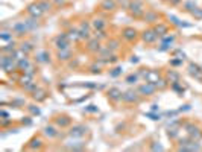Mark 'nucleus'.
Returning a JSON list of instances; mask_svg holds the SVG:
<instances>
[{"label": "nucleus", "mask_w": 202, "mask_h": 152, "mask_svg": "<svg viewBox=\"0 0 202 152\" xmlns=\"http://www.w3.org/2000/svg\"><path fill=\"white\" fill-rule=\"evenodd\" d=\"M129 12H131L134 17H143L144 15V12H146V6H144V3H143L142 0H131V3H129Z\"/></svg>", "instance_id": "obj_1"}, {"label": "nucleus", "mask_w": 202, "mask_h": 152, "mask_svg": "<svg viewBox=\"0 0 202 152\" xmlns=\"http://www.w3.org/2000/svg\"><path fill=\"white\" fill-rule=\"evenodd\" d=\"M53 46L61 50V49H69L70 47V40H69V35L67 34H60L53 38Z\"/></svg>", "instance_id": "obj_2"}, {"label": "nucleus", "mask_w": 202, "mask_h": 152, "mask_svg": "<svg viewBox=\"0 0 202 152\" xmlns=\"http://www.w3.org/2000/svg\"><path fill=\"white\" fill-rule=\"evenodd\" d=\"M142 76L144 78V81L151 82V84H157L161 79V75H160L158 70H144L142 71Z\"/></svg>", "instance_id": "obj_3"}, {"label": "nucleus", "mask_w": 202, "mask_h": 152, "mask_svg": "<svg viewBox=\"0 0 202 152\" xmlns=\"http://www.w3.org/2000/svg\"><path fill=\"white\" fill-rule=\"evenodd\" d=\"M26 11H28V14H29L30 17H34V18H41V17H43V14H44V11H43V8L40 6V3H38V2L30 3Z\"/></svg>", "instance_id": "obj_4"}, {"label": "nucleus", "mask_w": 202, "mask_h": 152, "mask_svg": "<svg viewBox=\"0 0 202 152\" xmlns=\"http://www.w3.org/2000/svg\"><path fill=\"white\" fill-rule=\"evenodd\" d=\"M87 132H88V126H85V125H73L70 128V131H69V135L70 137H82Z\"/></svg>", "instance_id": "obj_5"}, {"label": "nucleus", "mask_w": 202, "mask_h": 152, "mask_svg": "<svg viewBox=\"0 0 202 152\" xmlns=\"http://www.w3.org/2000/svg\"><path fill=\"white\" fill-rule=\"evenodd\" d=\"M155 91H157V87H155V84H151V82H144L138 87V93L142 96H152Z\"/></svg>", "instance_id": "obj_6"}, {"label": "nucleus", "mask_w": 202, "mask_h": 152, "mask_svg": "<svg viewBox=\"0 0 202 152\" xmlns=\"http://www.w3.org/2000/svg\"><path fill=\"white\" fill-rule=\"evenodd\" d=\"M187 70H189V75H190V76H193L194 79H198V81L202 82V67H199V66L194 64V62H190L189 67H187Z\"/></svg>", "instance_id": "obj_7"}, {"label": "nucleus", "mask_w": 202, "mask_h": 152, "mask_svg": "<svg viewBox=\"0 0 202 152\" xmlns=\"http://www.w3.org/2000/svg\"><path fill=\"white\" fill-rule=\"evenodd\" d=\"M65 148L69 149H73V151H79L85 146V143L81 140V137H73V140H65Z\"/></svg>", "instance_id": "obj_8"}, {"label": "nucleus", "mask_w": 202, "mask_h": 152, "mask_svg": "<svg viewBox=\"0 0 202 152\" xmlns=\"http://www.w3.org/2000/svg\"><path fill=\"white\" fill-rule=\"evenodd\" d=\"M185 131H187V134L192 137L193 140H199L202 137L201 129H199L198 126H194L193 123H187V125H185Z\"/></svg>", "instance_id": "obj_9"}, {"label": "nucleus", "mask_w": 202, "mask_h": 152, "mask_svg": "<svg viewBox=\"0 0 202 152\" xmlns=\"http://www.w3.org/2000/svg\"><path fill=\"white\" fill-rule=\"evenodd\" d=\"M106 94H108V99L112 102H119L122 101V97H123V93H122L120 88H117V87H111L110 90L106 91Z\"/></svg>", "instance_id": "obj_10"}, {"label": "nucleus", "mask_w": 202, "mask_h": 152, "mask_svg": "<svg viewBox=\"0 0 202 152\" xmlns=\"http://www.w3.org/2000/svg\"><path fill=\"white\" fill-rule=\"evenodd\" d=\"M47 96H49V93L44 90V88H41V87H37V90L32 93V99L35 102H43L47 99Z\"/></svg>", "instance_id": "obj_11"}, {"label": "nucleus", "mask_w": 202, "mask_h": 152, "mask_svg": "<svg viewBox=\"0 0 202 152\" xmlns=\"http://www.w3.org/2000/svg\"><path fill=\"white\" fill-rule=\"evenodd\" d=\"M122 101H125L126 103H135V102H138V94H137V91L128 90V91L123 93Z\"/></svg>", "instance_id": "obj_12"}, {"label": "nucleus", "mask_w": 202, "mask_h": 152, "mask_svg": "<svg viewBox=\"0 0 202 152\" xmlns=\"http://www.w3.org/2000/svg\"><path fill=\"white\" fill-rule=\"evenodd\" d=\"M157 37H158V35H157V32H155L153 28H152V29H146L142 34V40L144 41V43H149V44L157 40Z\"/></svg>", "instance_id": "obj_13"}, {"label": "nucleus", "mask_w": 202, "mask_h": 152, "mask_svg": "<svg viewBox=\"0 0 202 152\" xmlns=\"http://www.w3.org/2000/svg\"><path fill=\"white\" fill-rule=\"evenodd\" d=\"M79 29V37L81 40H90V24L87 21H82L81 26L78 28Z\"/></svg>", "instance_id": "obj_14"}, {"label": "nucleus", "mask_w": 202, "mask_h": 152, "mask_svg": "<svg viewBox=\"0 0 202 152\" xmlns=\"http://www.w3.org/2000/svg\"><path fill=\"white\" fill-rule=\"evenodd\" d=\"M122 37L128 41H134L137 38V30L134 29V28H125V29L122 30Z\"/></svg>", "instance_id": "obj_15"}, {"label": "nucleus", "mask_w": 202, "mask_h": 152, "mask_svg": "<svg viewBox=\"0 0 202 152\" xmlns=\"http://www.w3.org/2000/svg\"><path fill=\"white\" fill-rule=\"evenodd\" d=\"M87 49L90 52H93V53H96V52L101 50V40L99 38H90L88 40V44H87Z\"/></svg>", "instance_id": "obj_16"}, {"label": "nucleus", "mask_w": 202, "mask_h": 152, "mask_svg": "<svg viewBox=\"0 0 202 152\" xmlns=\"http://www.w3.org/2000/svg\"><path fill=\"white\" fill-rule=\"evenodd\" d=\"M35 60L38 61V62H49L50 61V55H49L47 50H37Z\"/></svg>", "instance_id": "obj_17"}, {"label": "nucleus", "mask_w": 202, "mask_h": 152, "mask_svg": "<svg viewBox=\"0 0 202 152\" xmlns=\"http://www.w3.org/2000/svg\"><path fill=\"white\" fill-rule=\"evenodd\" d=\"M56 58L60 61H69L71 58L70 47H69V49H61V50H58L56 52Z\"/></svg>", "instance_id": "obj_18"}, {"label": "nucleus", "mask_w": 202, "mask_h": 152, "mask_svg": "<svg viewBox=\"0 0 202 152\" xmlns=\"http://www.w3.org/2000/svg\"><path fill=\"white\" fill-rule=\"evenodd\" d=\"M117 8V0H103L101 5V9L103 11H114Z\"/></svg>", "instance_id": "obj_19"}, {"label": "nucleus", "mask_w": 202, "mask_h": 152, "mask_svg": "<svg viewBox=\"0 0 202 152\" xmlns=\"http://www.w3.org/2000/svg\"><path fill=\"white\" fill-rule=\"evenodd\" d=\"M55 123H56L58 126H61V128H65V126H69L71 123V119L69 116H58V117L55 119Z\"/></svg>", "instance_id": "obj_20"}, {"label": "nucleus", "mask_w": 202, "mask_h": 152, "mask_svg": "<svg viewBox=\"0 0 202 152\" xmlns=\"http://www.w3.org/2000/svg\"><path fill=\"white\" fill-rule=\"evenodd\" d=\"M179 73L176 70H167V73H166V79L170 82V84H175V82H179Z\"/></svg>", "instance_id": "obj_21"}, {"label": "nucleus", "mask_w": 202, "mask_h": 152, "mask_svg": "<svg viewBox=\"0 0 202 152\" xmlns=\"http://www.w3.org/2000/svg\"><path fill=\"white\" fill-rule=\"evenodd\" d=\"M41 146H43V140L40 137H34L29 142V144H28V149L29 151H35V149H40Z\"/></svg>", "instance_id": "obj_22"}, {"label": "nucleus", "mask_w": 202, "mask_h": 152, "mask_svg": "<svg viewBox=\"0 0 202 152\" xmlns=\"http://www.w3.org/2000/svg\"><path fill=\"white\" fill-rule=\"evenodd\" d=\"M153 29H155V32H157V35H158V37H166V35H167V32H169L167 24H164V23H158Z\"/></svg>", "instance_id": "obj_23"}, {"label": "nucleus", "mask_w": 202, "mask_h": 152, "mask_svg": "<svg viewBox=\"0 0 202 152\" xmlns=\"http://www.w3.org/2000/svg\"><path fill=\"white\" fill-rule=\"evenodd\" d=\"M44 135L49 137V139H55V137L58 135V129H56L55 126H52V125H47V126L44 128Z\"/></svg>", "instance_id": "obj_24"}, {"label": "nucleus", "mask_w": 202, "mask_h": 152, "mask_svg": "<svg viewBox=\"0 0 202 152\" xmlns=\"http://www.w3.org/2000/svg\"><path fill=\"white\" fill-rule=\"evenodd\" d=\"M178 132H179V123H178V122H175V123H172V125L169 126L167 135H169L170 139H175V137L178 135Z\"/></svg>", "instance_id": "obj_25"}, {"label": "nucleus", "mask_w": 202, "mask_h": 152, "mask_svg": "<svg viewBox=\"0 0 202 152\" xmlns=\"http://www.w3.org/2000/svg\"><path fill=\"white\" fill-rule=\"evenodd\" d=\"M143 18L146 21H149V23H153V21H158V14L153 12V11H146L144 15H143Z\"/></svg>", "instance_id": "obj_26"}, {"label": "nucleus", "mask_w": 202, "mask_h": 152, "mask_svg": "<svg viewBox=\"0 0 202 152\" xmlns=\"http://www.w3.org/2000/svg\"><path fill=\"white\" fill-rule=\"evenodd\" d=\"M11 55H12V56H14V58H15L17 61H20V60H24V58H28V55H29V53H26V52L23 50V49H20V47H18V49H15V50L12 52Z\"/></svg>", "instance_id": "obj_27"}, {"label": "nucleus", "mask_w": 202, "mask_h": 152, "mask_svg": "<svg viewBox=\"0 0 202 152\" xmlns=\"http://www.w3.org/2000/svg\"><path fill=\"white\" fill-rule=\"evenodd\" d=\"M105 26H106V23L102 20V18H94V20L91 21V28L94 30H99V29H105Z\"/></svg>", "instance_id": "obj_28"}, {"label": "nucleus", "mask_w": 202, "mask_h": 152, "mask_svg": "<svg viewBox=\"0 0 202 152\" xmlns=\"http://www.w3.org/2000/svg\"><path fill=\"white\" fill-rule=\"evenodd\" d=\"M21 87H24V85H28L30 82H34V75H28V73H24L23 76H20V79H18Z\"/></svg>", "instance_id": "obj_29"}, {"label": "nucleus", "mask_w": 202, "mask_h": 152, "mask_svg": "<svg viewBox=\"0 0 202 152\" xmlns=\"http://www.w3.org/2000/svg\"><path fill=\"white\" fill-rule=\"evenodd\" d=\"M30 64H32V62L29 61V58H24V60L17 61V67H18V70H23V71L26 70V69L29 67Z\"/></svg>", "instance_id": "obj_30"}, {"label": "nucleus", "mask_w": 202, "mask_h": 152, "mask_svg": "<svg viewBox=\"0 0 202 152\" xmlns=\"http://www.w3.org/2000/svg\"><path fill=\"white\" fill-rule=\"evenodd\" d=\"M38 3H40V6L43 8L44 12H49L53 6V2H49V0H38Z\"/></svg>", "instance_id": "obj_31"}, {"label": "nucleus", "mask_w": 202, "mask_h": 152, "mask_svg": "<svg viewBox=\"0 0 202 152\" xmlns=\"http://www.w3.org/2000/svg\"><path fill=\"white\" fill-rule=\"evenodd\" d=\"M69 40L70 41H79L81 37H79V29H70L69 30Z\"/></svg>", "instance_id": "obj_32"}, {"label": "nucleus", "mask_w": 202, "mask_h": 152, "mask_svg": "<svg viewBox=\"0 0 202 152\" xmlns=\"http://www.w3.org/2000/svg\"><path fill=\"white\" fill-rule=\"evenodd\" d=\"M14 50H15V41H12V40H11V43H8L6 46L2 47V52H3V53H9L11 55Z\"/></svg>", "instance_id": "obj_33"}, {"label": "nucleus", "mask_w": 202, "mask_h": 152, "mask_svg": "<svg viewBox=\"0 0 202 152\" xmlns=\"http://www.w3.org/2000/svg\"><path fill=\"white\" fill-rule=\"evenodd\" d=\"M20 49H23L26 53H30V52L34 50V44L29 43V41H24V43H21L20 44Z\"/></svg>", "instance_id": "obj_34"}, {"label": "nucleus", "mask_w": 202, "mask_h": 152, "mask_svg": "<svg viewBox=\"0 0 202 152\" xmlns=\"http://www.w3.org/2000/svg\"><path fill=\"white\" fill-rule=\"evenodd\" d=\"M0 38L3 41H9L12 40V30H2V34H0Z\"/></svg>", "instance_id": "obj_35"}, {"label": "nucleus", "mask_w": 202, "mask_h": 152, "mask_svg": "<svg viewBox=\"0 0 202 152\" xmlns=\"http://www.w3.org/2000/svg\"><path fill=\"white\" fill-rule=\"evenodd\" d=\"M37 87H38V85H37V82L34 81V82H30V84H28V85H24L23 88H24V91H29L30 94H32L34 91L37 90Z\"/></svg>", "instance_id": "obj_36"}, {"label": "nucleus", "mask_w": 202, "mask_h": 152, "mask_svg": "<svg viewBox=\"0 0 202 152\" xmlns=\"http://www.w3.org/2000/svg\"><path fill=\"white\" fill-rule=\"evenodd\" d=\"M167 84H169L167 79H160V81L155 84V87H157V90H164V88L167 87Z\"/></svg>", "instance_id": "obj_37"}, {"label": "nucleus", "mask_w": 202, "mask_h": 152, "mask_svg": "<svg viewBox=\"0 0 202 152\" xmlns=\"http://www.w3.org/2000/svg\"><path fill=\"white\" fill-rule=\"evenodd\" d=\"M138 81V75H129V76H126V79H125V82L126 84H135V82Z\"/></svg>", "instance_id": "obj_38"}, {"label": "nucleus", "mask_w": 202, "mask_h": 152, "mask_svg": "<svg viewBox=\"0 0 202 152\" xmlns=\"http://www.w3.org/2000/svg\"><path fill=\"white\" fill-rule=\"evenodd\" d=\"M28 111H29L32 116H38V114H40V108L35 107V105H28Z\"/></svg>", "instance_id": "obj_39"}, {"label": "nucleus", "mask_w": 202, "mask_h": 152, "mask_svg": "<svg viewBox=\"0 0 202 152\" xmlns=\"http://www.w3.org/2000/svg\"><path fill=\"white\" fill-rule=\"evenodd\" d=\"M110 50H114V49H117L119 47V41L117 40H111V41H108V46H106Z\"/></svg>", "instance_id": "obj_40"}, {"label": "nucleus", "mask_w": 202, "mask_h": 152, "mask_svg": "<svg viewBox=\"0 0 202 152\" xmlns=\"http://www.w3.org/2000/svg\"><path fill=\"white\" fill-rule=\"evenodd\" d=\"M94 37H96V38H105V30L103 29L94 30Z\"/></svg>", "instance_id": "obj_41"}, {"label": "nucleus", "mask_w": 202, "mask_h": 152, "mask_svg": "<svg viewBox=\"0 0 202 152\" xmlns=\"http://www.w3.org/2000/svg\"><path fill=\"white\" fill-rule=\"evenodd\" d=\"M24 73H28V75H34V76H35V66H34V64H30L29 67L24 70Z\"/></svg>", "instance_id": "obj_42"}, {"label": "nucleus", "mask_w": 202, "mask_h": 152, "mask_svg": "<svg viewBox=\"0 0 202 152\" xmlns=\"http://www.w3.org/2000/svg\"><path fill=\"white\" fill-rule=\"evenodd\" d=\"M110 75H111L112 78H116V76L122 75V67H116V69H114V70H112L111 73H110Z\"/></svg>", "instance_id": "obj_43"}, {"label": "nucleus", "mask_w": 202, "mask_h": 152, "mask_svg": "<svg viewBox=\"0 0 202 152\" xmlns=\"http://www.w3.org/2000/svg\"><path fill=\"white\" fill-rule=\"evenodd\" d=\"M151 149H152V151H163L164 148H163L161 144H157V142H155V143H153V144L151 146Z\"/></svg>", "instance_id": "obj_44"}, {"label": "nucleus", "mask_w": 202, "mask_h": 152, "mask_svg": "<svg viewBox=\"0 0 202 152\" xmlns=\"http://www.w3.org/2000/svg\"><path fill=\"white\" fill-rule=\"evenodd\" d=\"M175 56H178L179 60H185V53H184V52H181V50L175 52Z\"/></svg>", "instance_id": "obj_45"}, {"label": "nucleus", "mask_w": 202, "mask_h": 152, "mask_svg": "<svg viewBox=\"0 0 202 152\" xmlns=\"http://www.w3.org/2000/svg\"><path fill=\"white\" fill-rule=\"evenodd\" d=\"M12 105H17V108L21 107V105H24V101H21V99H15V101L12 102Z\"/></svg>", "instance_id": "obj_46"}, {"label": "nucleus", "mask_w": 202, "mask_h": 152, "mask_svg": "<svg viewBox=\"0 0 202 152\" xmlns=\"http://www.w3.org/2000/svg\"><path fill=\"white\" fill-rule=\"evenodd\" d=\"M11 119H3V120H2V128H5V126H8V125H9L11 123Z\"/></svg>", "instance_id": "obj_47"}, {"label": "nucleus", "mask_w": 202, "mask_h": 152, "mask_svg": "<svg viewBox=\"0 0 202 152\" xmlns=\"http://www.w3.org/2000/svg\"><path fill=\"white\" fill-rule=\"evenodd\" d=\"M32 120H30V117H24L23 120H21V125H30Z\"/></svg>", "instance_id": "obj_48"}, {"label": "nucleus", "mask_w": 202, "mask_h": 152, "mask_svg": "<svg viewBox=\"0 0 202 152\" xmlns=\"http://www.w3.org/2000/svg\"><path fill=\"white\" fill-rule=\"evenodd\" d=\"M144 116L152 117V120H158V119H160V116H155V114H152V113H148V114H144Z\"/></svg>", "instance_id": "obj_49"}, {"label": "nucleus", "mask_w": 202, "mask_h": 152, "mask_svg": "<svg viewBox=\"0 0 202 152\" xmlns=\"http://www.w3.org/2000/svg\"><path fill=\"white\" fill-rule=\"evenodd\" d=\"M170 64H172V66H179V64H182V60H179V58H178V60H172Z\"/></svg>", "instance_id": "obj_50"}, {"label": "nucleus", "mask_w": 202, "mask_h": 152, "mask_svg": "<svg viewBox=\"0 0 202 152\" xmlns=\"http://www.w3.org/2000/svg\"><path fill=\"white\" fill-rule=\"evenodd\" d=\"M164 2H169V3H172V5H178L181 0H164Z\"/></svg>", "instance_id": "obj_51"}, {"label": "nucleus", "mask_w": 202, "mask_h": 152, "mask_svg": "<svg viewBox=\"0 0 202 152\" xmlns=\"http://www.w3.org/2000/svg\"><path fill=\"white\" fill-rule=\"evenodd\" d=\"M87 111H97V108H94V105H90V107L87 108Z\"/></svg>", "instance_id": "obj_52"}, {"label": "nucleus", "mask_w": 202, "mask_h": 152, "mask_svg": "<svg viewBox=\"0 0 202 152\" xmlns=\"http://www.w3.org/2000/svg\"><path fill=\"white\" fill-rule=\"evenodd\" d=\"M131 62H138V58H137V56H132Z\"/></svg>", "instance_id": "obj_53"}, {"label": "nucleus", "mask_w": 202, "mask_h": 152, "mask_svg": "<svg viewBox=\"0 0 202 152\" xmlns=\"http://www.w3.org/2000/svg\"><path fill=\"white\" fill-rule=\"evenodd\" d=\"M55 5H60V3H62V0H52Z\"/></svg>", "instance_id": "obj_54"}]
</instances>
